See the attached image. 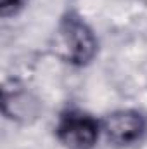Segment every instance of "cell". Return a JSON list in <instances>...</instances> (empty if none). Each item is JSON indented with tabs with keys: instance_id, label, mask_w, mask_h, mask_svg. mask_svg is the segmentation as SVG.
Instances as JSON below:
<instances>
[{
	"instance_id": "3957f363",
	"label": "cell",
	"mask_w": 147,
	"mask_h": 149,
	"mask_svg": "<svg viewBox=\"0 0 147 149\" xmlns=\"http://www.w3.org/2000/svg\"><path fill=\"white\" fill-rule=\"evenodd\" d=\"M146 128L144 116L137 111H116L106 116L104 130L112 144L126 146L135 142Z\"/></svg>"
},
{
	"instance_id": "5b68a950",
	"label": "cell",
	"mask_w": 147,
	"mask_h": 149,
	"mask_svg": "<svg viewBox=\"0 0 147 149\" xmlns=\"http://www.w3.org/2000/svg\"><path fill=\"white\" fill-rule=\"evenodd\" d=\"M23 3H24V0H2V3H0V7H2V16H10V14H14Z\"/></svg>"
},
{
	"instance_id": "6da1fadb",
	"label": "cell",
	"mask_w": 147,
	"mask_h": 149,
	"mask_svg": "<svg viewBox=\"0 0 147 149\" xmlns=\"http://www.w3.org/2000/svg\"><path fill=\"white\" fill-rule=\"evenodd\" d=\"M97 49V42L90 28L74 14H69L62 19L57 37H55V50L57 54L73 64L88 63Z\"/></svg>"
},
{
	"instance_id": "277c9868",
	"label": "cell",
	"mask_w": 147,
	"mask_h": 149,
	"mask_svg": "<svg viewBox=\"0 0 147 149\" xmlns=\"http://www.w3.org/2000/svg\"><path fill=\"white\" fill-rule=\"evenodd\" d=\"M3 113L9 118L28 120L30 116L37 114V101L21 88L9 90L5 87L3 88Z\"/></svg>"
},
{
	"instance_id": "7a4b0ae2",
	"label": "cell",
	"mask_w": 147,
	"mask_h": 149,
	"mask_svg": "<svg viewBox=\"0 0 147 149\" xmlns=\"http://www.w3.org/2000/svg\"><path fill=\"white\" fill-rule=\"evenodd\" d=\"M57 135L71 149H90L99 137V125L88 114L68 113L57 127Z\"/></svg>"
},
{
	"instance_id": "8992f818",
	"label": "cell",
	"mask_w": 147,
	"mask_h": 149,
	"mask_svg": "<svg viewBox=\"0 0 147 149\" xmlns=\"http://www.w3.org/2000/svg\"><path fill=\"white\" fill-rule=\"evenodd\" d=\"M142 2H147V0H142Z\"/></svg>"
}]
</instances>
